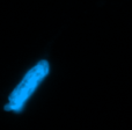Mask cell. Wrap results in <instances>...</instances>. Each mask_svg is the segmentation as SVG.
<instances>
[{"label": "cell", "mask_w": 132, "mask_h": 130, "mask_svg": "<svg viewBox=\"0 0 132 130\" xmlns=\"http://www.w3.org/2000/svg\"><path fill=\"white\" fill-rule=\"evenodd\" d=\"M49 72V63L46 60H41L36 66L31 68L22 81L19 84V86L14 89L12 95L9 96L8 105L6 106L7 110H13V112H20L23 107L27 99L32 94L37 85L45 78V75Z\"/></svg>", "instance_id": "cell-1"}]
</instances>
